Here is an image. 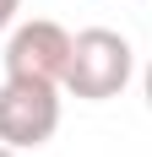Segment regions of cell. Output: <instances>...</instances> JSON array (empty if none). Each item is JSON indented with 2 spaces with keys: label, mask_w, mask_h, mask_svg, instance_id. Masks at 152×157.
<instances>
[{
  "label": "cell",
  "mask_w": 152,
  "mask_h": 157,
  "mask_svg": "<svg viewBox=\"0 0 152 157\" xmlns=\"http://www.w3.org/2000/svg\"><path fill=\"white\" fill-rule=\"evenodd\" d=\"M60 130V87L44 81H0V146L33 152Z\"/></svg>",
  "instance_id": "cell-2"
},
{
  "label": "cell",
  "mask_w": 152,
  "mask_h": 157,
  "mask_svg": "<svg viewBox=\"0 0 152 157\" xmlns=\"http://www.w3.org/2000/svg\"><path fill=\"white\" fill-rule=\"evenodd\" d=\"M16 11H22V0H0V33L16 22Z\"/></svg>",
  "instance_id": "cell-4"
},
{
  "label": "cell",
  "mask_w": 152,
  "mask_h": 157,
  "mask_svg": "<svg viewBox=\"0 0 152 157\" xmlns=\"http://www.w3.org/2000/svg\"><path fill=\"white\" fill-rule=\"evenodd\" d=\"M0 157H22V152H11V146H0Z\"/></svg>",
  "instance_id": "cell-6"
},
{
  "label": "cell",
  "mask_w": 152,
  "mask_h": 157,
  "mask_svg": "<svg viewBox=\"0 0 152 157\" xmlns=\"http://www.w3.org/2000/svg\"><path fill=\"white\" fill-rule=\"evenodd\" d=\"M65 65H71V33L49 16H33L6 38V76L11 81L65 87Z\"/></svg>",
  "instance_id": "cell-3"
},
{
  "label": "cell",
  "mask_w": 152,
  "mask_h": 157,
  "mask_svg": "<svg viewBox=\"0 0 152 157\" xmlns=\"http://www.w3.org/2000/svg\"><path fill=\"white\" fill-rule=\"evenodd\" d=\"M141 92H147V109H152V65H147V76H141Z\"/></svg>",
  "instance_id": "cell-5"
},
{
  "label": "cell",
  "mask_w": 152,
  "mask_h": 157,
  "mask_svg": "<svg viewBox=\"0 0 152 157\" xmlns=\"http://www.w3.org/2000/svg\"><path fill=\"white\" fill-rule=\"evenodd\" d=\"M136 71L130 38L114 27H82L71 38V65H65V92L82 103H109L125 92V81Z\"/></svg>",
  "instance_id": "cell-1"
}]
</instances>
